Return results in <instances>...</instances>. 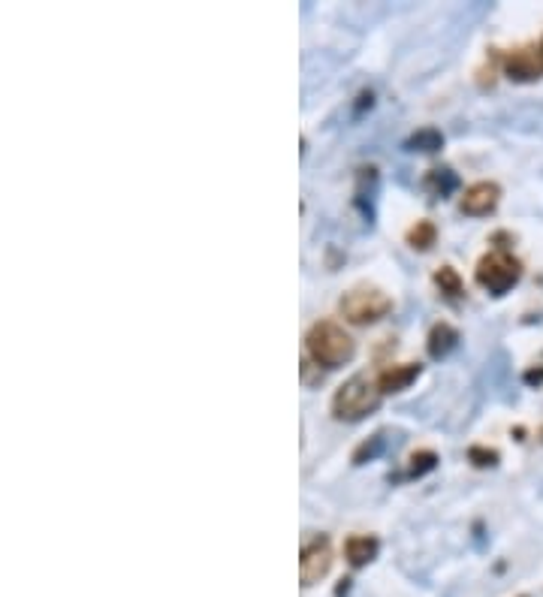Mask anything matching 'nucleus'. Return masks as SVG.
<instances>
[{
  "instance_id": "0eeeda50",
  "label": "nucleus",
  "mask_w": 543,
  "mask_h": 597,
  "mask_svg": "<svg viewBox=\"0 0 543 597\" xmlns=\"http://www.w3.org/2000/svg\"><path fill=\"white\" fill-rule=\"evenodd\" d=\"M501 67H504L507 79H513V82H534V79L543 73L540 49H534V46L510 49V52L501 58Z\"/></svg>"
},
{
  "instance_id": "dca6fc26",
  "label": "nucleus",
  "mask_w": 543,
  "mask_h": 597,
  "mask_svg": "<svg viewBox=\"0 0 543 597\" xmlns=\"http://www.w3.org/2000/svg\"><path fill=\"white\" fill-rule=\"evenodd\" d=\"M381 450H384V435H375L372 441H366V444H362V447L353 453V462H356V465H366V462H372Z\"/></svg>"
},
{
  "instance_id": "f257e3e1",
  "label": "nucleus",
  "mask_w": 543,
  "mask_h": 597,
  "mask_svg": "<svg viewBox=\"0 0 543 597\" xmlns=\"http://www.w3.org/2000/svg\"><path fill=\"white\" fill-rule=\"evenodd\" d=\"M381 402H384V392L378 386V377L353 374L332 395V417L338 423H359L369 414H375L381 408Z\"/></svg>"
},
{
  "instance_id": "2eb2a0df",
  "label": "nucleus",
  "mask_w": 543,
  "mask_h": 597,
  "mask_svg": "<svg viewBox=\"0 0 543 597\" xmlns=\"http://www.w3.org/2000/svg\"><path fill=\"white\" fill-rule=\"evenodd\" d=\"M435 465H438V453H432V450H417V453H411V459H408V477H423V474L435 471Z\"/></svg>"
},
{
  "instance_id": "f3484780",
  "label": "nucleus",
  "mask_w": 543,
  "mask_h": 597,
  "mask_svg": "<svg viewBox=\"0 0 543 597\" xmlns=\"http://www.w3.org/2000/svg\"><path fill=\"white\" fill-rule=\"evenodd\" d=\"M468 459H471L477 468H492V465H498V450H489V447H471V450H468Z\"/></svg>"
},
{
  "instance_id": "a211bd4d",
  "label": "nucleus",
  "mask_w": 543,
  "mask_h": 597,
  "mask_svg": "<svg viewBox=\"0 0 543 597\" xmlns=\"http://www.w3.org/2000/svg\"><path fill=\"white\" fill-rule=\"evenodd\" d=\"M543 380V368H531L525 371V383H540Z\"/></svg>"
},
{
  "instance_id": "7ed1b4c3",
  "label": "nucleus",
  "mask_w": 543,
  "mask_h": 597,
  "mask_svg": "<svg viewBox=\"0 0 543 597\" xmlns=\"http://www.w3.org/2000/svg\"><path fill=\"white\" fill-rule=\"evenodd\" d=\"M338 311L347 323L353 326H372L378 320H384L393 311V296L384 293L381 287L372 284H359L353 290H347L338 299Z\"/></svg>"
},
{
  "instance_id": "423d86ee",
  "label": "nucleus",
  "mask_w": 543,
  "mask_h": 597,
  "mask_svg": "<svg viewBox=\"0 0 543 597\" xmlns=\"http://www.w3.org/2000/svg\"><path fill=\"white\" fill-rule=\"evenodd\" d=\"M501 203V187L495 181H477L471 187H465L462 193V215H471V218H483V215H492Z\"/></svg>"
},
{
  "instance_id": "9b49d317",
  "label": "nucleus",
  "mask_w": 543,
  "mask_h": 597,
  "mask_svg": "<svg viewBox=\"0 0 543 597\" xmlns=\"http://www.w3.org/2000/svg\"><path fill=\"white\" fill-rule=\"evenodd\" d=\"M405 242L414 248V251H429L435 242H438V227L432 221H417L408 233H405Z\"/></svg>"
},
{
  "instance_id": "1a4fd4ad",
  "label": "nucleus",
  "mask_w": 543,
  "mask_h": 597,
  "mask_svg": "<svg viewBox=\"0 0 543 597\" xmlns=\"http://www.w3.org/2000/svg\"><path fill=\"white\" fill-rule=\"evenodd\" d=\"M381 549V540L375 534H350L344 540V558L350 567H366L369 561H375Z\"/></svg>"
},
{
  "instance_id": "39448f33",
  "label": "nucleus",
  "mask_w": 543,
  "mask_h": 597,
  "mask_svg": "<svg viewBox=\"0 0 543 597\" xmlns=\"http://www.w3.org/2000/svg\"><path fill=\"white\" fill-rule=\"evenodd\" d=\"M332 561H335V555H332V543H329L326 534H314L311 540H305L302 552H299V579H302V585L308 588V585L326 579L329 570H332Z\"/></svg>"
},
{
  "instance_id": "f03ea898",
  "label": "nucleus",
  "mask_w": 543,
  "mask_h": 597,
  "mask_svg": "<svg viewBox=\"0 0 543 597\" xmlns=\"http://www.w3.org/2000/svg\"><path fill=\"white\" fill-rule=\"evenodd\" d=\"M305 350L308 359L320 368H341L356 356V341L350 338V332L335 323V320H317L311 323L308 335H305Z\"/></svg>"
},
{
  "instance_id": "f8f14e48",
  "label": "nucleus",
  "mask_w": 543,
  "mask_h": 597,
  "mask_svg": "<svg viewBox=\"0 0 543 597\" xmlns=\"http://www.w3.org/2000/svg\"><path fill=\"white\" fill-rule=\"evenodd\" d=\"M435 287L447 296V299H462L465 296V281L453 266H441L435 272Z\"/></svg>"
},
{
  "instance_id": "4468645a",
  "label": "nucleus",
  "mask_w": 543,
  "mask_h": 597,
  "mask_svg": "<svg viewBox=\"0 0 543 597\" xmlns=\"http://www.w3.org/2000/svg\"><path fill=\"white\" fill-rule=\"evenodd\" d=\"M426 187H429L435 196H441V199H444L450 190H456V187H459V178H456L450 169H432V172H429V178H426Z\"/></svg>"
},
{
  "instance_id": "ddd939ff",
  "label": "nucleus",
  "mask_w": 543,
  "mask_h": 597,
  "mask_svg": "<svg viewBox=\"0 0 543 597\" xmlns=\"http://www.w3.org/2000/svg\"><path fill=\"white\" fill-rule=\"evenodd\" d=\"M441 145H444V133L435 130V127H423V130H417V133L408 139V148H411V151H423V154L441 151Z\"/></svg>"
},
{
  "instance_id": "6e6552de",
  "label": "nucleus",
  "mask_w": 543,
  "mask_h": 597,
  "mask_svg": "<svg viewBox=\"0 0 543 597\" xmlns=\"http://www.w3.org/2000/svg\"><path fill=\"white\" fill-rule=\"evenodd\" d=\"M420 374H423V365H420V362H393V365H387V368L378 371V386H381L384 395L405 392Z\"/></svg>"
},
{
  "instance_id": "9d476101",
  "label": "nucleus",
  "mask_w": 543,
  "mask_h": 597,
  "mask_svg": "<svg viewBox=\"0 0 543 597\" xmlns=\"http://www.w3.org/2000/svg\"><path fill=\"white\" fill-rule=\"evenodd\" d=\"M459 347V329L456 326H450V323H435L432 329H429V335H426V353L432 356V359H444V356H450L453 350Z\"/></svg>"
},
{
  "instance_id": "20e7f679",
  "label": "nucleus",
  "mask_w": 543,
  "mask_h": 597,
  "mask_svg": "<svg viewBox=\"0 0 543 597\" xmlns=\"http://www.w3.org/2000/svg\"><path fill=\"white\" fill-rule=\"evenodd\" d=\"M519 278H522V263L510 251H504V248L483 254L480 263H477V269H474V281L486 293H492V296L510 293L519 284Z\"/></svg>"
},
{
  "instance_id": "6ab92c4d",
  "label": "nucleus",
  "mask_w": 543,
  "mask_h": 597,
  "mask_svg": "<svg viewBox=\"0 0 543 597\" xmlns=\"http://www.w3.org/2000/svg\"><path fill=\"white\" fill-rule=\"evenodd\" d=\"M537 49H540V61H543V37H540V46H537Z\"/></svg>"
}]
</instances>
